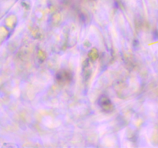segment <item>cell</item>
Here are the masks:
<instances>
[{"label": "cell", "mask_w": 158, "mask_h": 148, "mask_svg": "<svg viewBox=\"0 0 158 148\" xmlns=\"http://www.w3.org/2000/svg\"><path fill=\"white\" fill-rule=\"evenodd\" d=\"M98 104L103 112L110 113L112 112L114 109V105L112 102L106 95H102L101 97H100L98 100Z\"/></svg>", "instance_id": "cell-1"}, {"label": "cell", "mask_w": 158, "mask_h": 148, "mask_svg": "<svg viewBox=\"0 0 158 148\" xmlns=\"http://www.w3.org/2000/svg\"><path fill=\"white\" fill-rule=\"evenodd\" d=\"M56 80L60 83H67L72 80V73L69 71L63 69L56 73Z\"/></svg>", "instance_id": "cell-2"}]
</instances>
